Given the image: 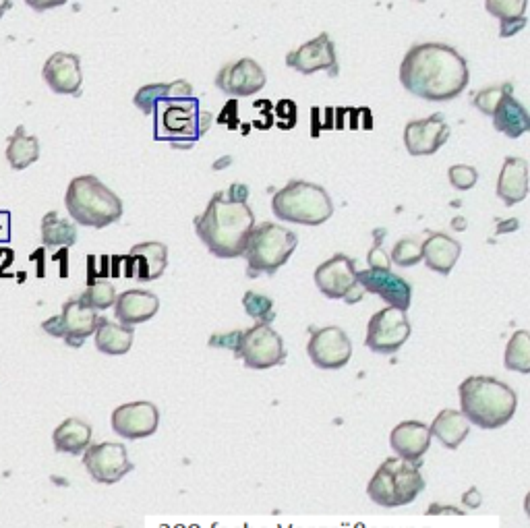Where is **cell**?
I'll use <instances>...</instances> for the list:
<instances>
[{"mask_svg":"<svg viewBox=\"0 0 530 528\" xmlns=\"http://www.w3.org/2000/svg\"><path fill=\"white\" fill-rule=\"evenodd\" d=\"M450 139L444 114H431L421 121H410L404 129V145L410 156H433Z\"/></svg>","mask_w":530,"mask_h":528,"instance_id":"17","label":"cell"},{"mask_svg":"<svg viewBox=\"0 0 530 528\" xmlns=\"http://www.w3.org/2000/svg\"><path fill=\"white\" fill-rule=\"evenodd\" d=\"M528 0H485V9L491 17L499 19V36L512 38L526 25Z\"/></svg>","mask_w":530,"mask_h":528,"instance_id":"30","label":"cell"},{"mask_svg":"<svg viewBox=\"0 0 530 528\" xmlns=\"http://www.w3.org/2000/svg\"><path fill=\"white\" fill-rule=\"evenodd\" d=\"M241 338H243V332H224V334H214L208 344L210 348H226V350H232L234 355H237V350L241 346Z\"/></svg>","mask_w":530,"mask_h":528,"instance_id":"41","label":"cell"},{"mask_svg":"<svg viewBox=\"0 0 530 528\" xmlns=\"http://www.w3.org/2000/svg\"><path fill=\"white\" fill-rule=\"evenodd\" d=\"M522 508H524V514L530 518V491H528V493H526V497H524Z\"/></svg>","mask_w":530,"mask_h":528,"instance_id":"47","label":"cell"},{"mask_svg":"<svg viewBox=\"0 0 530 528\" xmlns=\"http://www.w3.org/2000/svg\"><path fill=\"white\" fill-rule=\"evenodd\" d=\"M42 330L54 338H63V328H61V317H50L46 319L44 324H42Z\"/></svg>","mask_w":530,"mask_h":528,"instance_id":"44","label":"cell"},{"mask_svg":"<svg viewBox=\"0 0 530 528\" xmlns=\"http://www.w3.org/2000/svg\"><path fill=\"white\" fill-rule=\"evenodd\" d=\"M460 413L483 431H495L506 427L518 408L516 392L495 377L473 375L466 377L458 386Z\"/></svg>","mask_w":530,"mask_h":528,"instance_id":"3","label":"cell"},{"mask_svg":"<svg viewBox=\"0 0 530 528\" xmlns=\"http://www.w3.org/2000/svg\"><path fill=\"white\" fill-rule=\"evenodd\" d=\"M65 208L73 222L85 228H106L123 218V201L98 176L81 174L67 187Z\"/></svg>","mask_w":530,"mask_h":528,"instance_id":"4","label":"cell"},{"mask_svg":"<svg viewBox=\"0 0 530 528\" xmlns=\"http://www.w3.org/2000/svg\"><path fill=\"white\" fill-rule=\"evenodd\" d=\"M112 431L123 439H145L152 437L160 425V410L154 402L137 400L116 406L110 417Z\"/></svg>","mask_w":530,"mask_h":528,"instance_id":"14","label":"cell"},{"mask_svg":"<svg viewBox=\"0 0 530 528\" xmlns=\"http://www.w3.org/2000/svg\"><path fill=\"white\" fill-rule=\"evenodd\" d=\"M83 466L90 477L102 485L123 481L135 468V464L129 460L127 448L114 442L90 444V448L83 452Z\"/></svg>","mask_w":530,"mask_h":528,"instance_id":"12","label":"cell"},{"mask_svg":"<svg viewBox=\"0 0 530 528\" xmlns=\"http://www.w3.org/2000/svg\"><path fill=\"white\" fill-rule=\"evenodd\" d=\"M504 365L514 373H530V332L518 330L510 336L504 352Z\"/></svg>","mask_w":530,"mask_h":528,"instance_id":"33","label":"cell"},{"mask_svg":"<svg viewBox=\"0 0 530 528\" xmlns=\"http://www.w3.org/2000/svg\"><path fill=\"white\" fill-rule=\"evenodd\" d=\"M390 259H392L394 266H400V268L419 266V263L423 261V243L419 239H415V237L400 239L394 245Z\"/></svg>","mask_w":530,"mask_h":528,"instance_id":"37","label":"cell"},{"mask_svg":"<svg viewBox=\"0 0 530 528\" xmlns=\"http://www.w3.org/2000/svg\"><path fill=\"white\" fill-rule=\"evenodd\" d=\"M297 245L299 237L290 228L274 222L255 224L243 251L247 276H274L282 266H286V261L297 251Z\"/></svg>","mask_w":530,"mask_h":528,"instance_id":"6","label":"cell"},{"mask_svg":"<svg viewBox=\"0 0 530 528\" xmlns=\"http://www.w3.org/2000/svg\"><path fill=\"white\" fill-rule=\"evenodd\" d=\"M243 307L251 319H255V324H268L272 326V321L276 319L274 311V301L265 295H259L255 290H247Z\"/></svg>","mask_w":530,"mask_h":528,"instance_id":"35","label":"cell"},{"mask_svg":"<svg viewBox=\"0 0 530 528\" xmlns=\"http://www.w3.org/2000/svg\"><path fill=\"white\" fill-rule=\"evenodd\" d=\"M272 212L282 222L321 226L334 216L330 193L307 181H290L272 197Z\"/></svg>","mask_w":530,"mask_h":528,"instance_id":"7","label":"cell"},{"mask_svg":"<svg viewBox=\"0 0 530 528\" xmlns=\"http://www.w3.org/2000/svg\"><path fill=\"white\" fill-rule=\"evenodd\" d=\"M470 73L466 58L448 44H415L400 65V83L404 90L427 102H450L468 85Z\"/></svg>","mask_w":530,"mask_h":528,"instance_id":"1","label":"cell"},{"mask_svg":"<svg viewBox=\"0 0 530 528\" xmlns=\"http://www.w3.org/2000/svg\"><path fill=\"white\" fill-rule=\"evenodd\" d=\"M94 340H96V348L104 352V355L121 357V355H127V352L133 348L135 330L131 326L119 324V321H110L106 317H100Z\"/></svg>","mask_w":530,"mask_h":528,"instance_id":"28","label":"cell"},{"mask_svg":"<svg viewBox=\"0 0 530 528\" xmlns=\"http://www.w3.org/2000/svg\"><path fill=\"white\" fill-rule=\"evenodd\" d=\"M412 326L406 311L396 307H386L377 311L367 324L365 346L377 355H396L408 342Z\"/></svg>","mask_w":530,"mask_h":528,"instance_id":"11","label":"cell"},{"mask_svg":"<svg viewBox=\"0 0 530 528\" xmlns=\"http://www.w3.org/2000/svg\"><path fill=\"white\" fill-rule=\"evenodd\" d=\"M491 119L495 131L504 133L510 139H518L524 133H530V112L522 106V102L514 98V94L502 100Z\"/></svg>","mask_w":530,"mask_h":528,"instance_id":"29","label":"cell"},{"mask_svg":"<svg viewBox=\"0 0 530 528\" xmlns=\"http://www.w3.org/2000/svg\"><path fill=\"white\" fill-rule=\"evenodd\" d=\"M516 228H518V222H516V220H512L510 224H504V226H499V230H497V232H504V230L508 232V230H516Z\"/></svg>","mask_w":530,"mask_h":528,"instance_id":"48","label":"cell"},{"mask_svg":"<svg viewBox=\"0 0 530 528\" xmlns=\"http://www.w3.org/2000/svg\"><path fill=\"white\" fill-rule=\"evenodd\" d=\"M481 504H483V495L477 487H470L468 491L462 493V506L466 510H477V508H481Z\"/></svg>","mask_w":530,"mask_h":528,"instance_id":"42","label":"cell"},{"mask_svg":"<svg viewBox=\"0 0 530 528\" xmlns=\"http://www.w3.org/2000/svg\"><path fill=\"white\" fill-rule=\"evenodd\" d=\"M237 359L245 363L247 369L265 371L286 361V348L282 336L268 324H255L243 332L241 346L237 350Z\"/></svg>","mask_w":530,"mask_h":528,"instance_id":"10","label":"cell"},{"mask_svg":"<svg viewBox=\"0 0 530 528\" xmlns=\"http://www.w3.org/2000/svg\"><path fill=\"white\" fill-rule=\"evenodd\" d=\"M373 237H375V245H373V249L367 255L369 268H373V270H390L392 268V259L386 253V249H381V241H384V230H375Z\"/></svg>","mask_w":530,"mask_h":528,"instance_id":"40","label":"cell"},{"mask_svg":"<svg viewBox=\"0 0 530 528\" xmlns=\"http://www.w3.org/2000/svg\"><path fill=\"white\" fill-rule=\"evenodd\" d=\"M431 429L421 421H404L390 433V448L398 458L421 466L423 456L431 448Z\"/></svg>","mask_w":530,"mask_h":528,"instance_id":"20","label":"cell"},{"mask_svg":"<svg viewBox=\"0 0 530 528\" xmlns=\"http://www.w3.org/2000/svg\"><path fill=\"white\" fill-rule=\"evenodd\" d=\"M357 280L367 292L379 297L388 307H396L408 313L412 305V286L402 276L394 274L392 270L367 268L357 272Z\"/></svg>","mask_w":530,"mask_h":528,"instance_id":"18","label":"cell"},{"mask_svg":"<svg viewBox=\"0 0 530 528\" xmlns=\"http://www.w3.org/2000/svg\"><path fill=\"white\" fill-rule=\"evenodd\" d=\"M286 65L303 75H313L317 71H326L330 77H338L340 65L336 44L330 34H319L311 42L299 46L286 54Z\"/></svg>","mask_w":530,"mask_h":528,"instance_id":"15","label":"cell"},{"mask_svg":"<svg viewBox=\"0 0 530 528\" xmlns=\"http://www.w3.org/2000/svg\"><path fill=\"white\" fill-rule=\"evenodd\" d=\"M0 237H3V241H9V214L7 212L0 214Z\"/></svg>","mask_w":530,"mask_h":528,"instance_id":"46","label":"cell"},{"mask_svg":"<svg viewBox=\"0 0 530 528\" xmlns=\"http://www.w3.org/2000/svg\"><path fill=\"white\" fill-rule=\"evenodd\" d=\"M514 94V85L512 83H497L491 87H485V90L477 92V96L473 98V106L483 112L485 116H493L497 106L502 104V100L506 96Z\"/></svg>","mask_w":530,"mask_h":528,"instance_id":"36","label":"cell"},{"mask_svg":"<svg viewBox=\"0 0 530 528\" xmlns=\"http://www.w3.org/2000/svg\"><path fill=\"white\" fill-rule=\"evenodd\" d=\"M61 328H63V340L71 348H81L85 340L96 334L100 315L96 309L87 307L79 299H71L63 305L61 311Z\"/></svg>","mask_w":530,"mask_h":528,"instance_id":"21","label":"cell"},{"mask_svg":"<svg viewBox=\"0 0 530 528\" xmlns=\"http://www.w3.org/2000/svg\"><path fill=\"white\" fill-rule=\"evenodd\" d=\"M40 160V141L36 135H29L23 125L15 129L7 143V162L13 170H25Z\"/></svg>","mask_w":530,"mask_h":528,"instance_id":"31","label":"cell"},{"mask_svg":"<svg viewBox=\"0 0 530 528\" xmlns=\"http://www.w3.org/2000/svg\"><path fill=\"white\" fill-rule=\"evenodd\" d=\"M307 355L317 369L336 371L346 367L352 359V342L338 326L313 328L307 342Z\"/></svg>","mask_w":530,"mask_h":528,"instance_id":"13","label":"cell"},{"mask_svg":"<svg viewBox=\"0 0 530 528\" xmlns=\"http://www.w3.org/2000/svg\"><path fill=\"white\" fill-rule=\"evenodd\" d=\"M357 263L344 253H336L315 270V286L330 301H344L357 305L365 299L367 290L357 280Z\"/></svg>","mask_w":530,"mask_h":528,"instance_id":"9","label":"cell"},{"mask_svg":"<svg viewBox=\"0 0 530 528\" xmlns=\"http://www.w3.org/2000/svg\"><path fill=\"white\" fill-rule=\"evenodd\" d=\"M162 100H168V83H150L143 85L135 94L133 104L147 116H152Z\"/></svg>","mask_w":530,"mask_h":528,"instance_id":"38","label":"cell"},{"mask_svg":"<svg viewBox=\"0 0 530 528\" xmlns=\"http://www.w3.org/2000/svg\"><path fill=\"white\" fill-rule=\"evenodd\" d=\"M158 311H160V299L154 295V292L143 288L121 292L114 303L116 321L131 328L150 321L152 317H156Z\"/></svg>","mask_w":530,"mask_h":528,"instance_id":"22","label":"cell"},{"mask_svg":"<svg viewBox=\"0 0 530 528\" xmlns=\"http://www.w3.org/2000/svg\"><path fill=\"white\" fill-rule=\"evenodd\" d=\"M67 3H69V0H25V5L32 7L38 13H44V11H50V9H56V7H63Z\"/></svg>","mask_w":530,"mask_h":528,"instance_id":"43","label":"cell"},{"mask_svg":"<svg viewBox=\"0 0 530 528\" xmlns=\"http://www.w3.org/2000/svg\"><path fill=\"white\" fill-rule=\"evenodd\" d=\"M253 228L255 214L249 205V187L241 183L214 193L205 212L195 218L197 237L220 259L243 257Z\"/></svg>","mask_w":530,"mask_h":528,"instance_id":"2","label":"cell"},{"mask_svg":"<svg viewBox=\"0 0 530 528\" xmlns=\"http://www.w3.org/2000/svg\"><path fill=\"white\" fill-rule=\"evenodd\" d=\"M429 429L441 446L448 450H458L470 433V423L460 410L444 408L439 410V415L433 419Z\"/></svg>","mask_w":530,"mask_h":528,"instance_id":"27","label":"cell"},{"mask_svg":"<svg viewBox=\"0 0 530 528\" xmlns=\"http://www.w3.org/2000/svg\"><path fill=\"white\" fill-rule=\"evenodd\" d=\"M116 288L110 280H98V282H92L90 286L85 288L83 295L79 297L81 303H85L87 307H92L96 311H106L110 307H114L116 303Z\"/></svg>","mask_w":530,"mask_h":528,"instance_id":"34","label":"cell"},{"mask_svg":"<svg viewBox=\"0 0 530 528\" xmlns=\"http://www.w3.org/2000/svg\"><path fill=\"white\" fill-rule=\"evenodd\" d=\"M448 176H450V183L454 189L458 191H470L477 181H479V172L477 168L473 166H466V164H456L448 170Z\"/></svg>","mask_w":530,"mask_h":528,"instance_id":"39","label":"cell"},{"mask_svg":"<svg viewBox=\"0 0 530 528\" xmlns=\"http://www.w3.org/2000/svg\"><path fill=\"white\" fill-rule=\"evenodd\" d=\"M425 491V479L421 466L402 458H386L373 473L367 495L381 508H402L417 500Z\"/></svg>","mask_w":530,"mask_h":528,"instance_id":"5","label":"cell"},{"mask_svg":"<svg viewBox=\"0 0 530 528\" xmlns=\"http://www.w3.org/2000/svg\"><path fill=\"white\" fill-rule=\"evenodd\" d=\"M268 77L253 58H241V61L228 63L216 75V87L220 92L232 98H251L261 92Z\"/></svg>","mask_w":530,"mask_h":528,"instance_id":"16","label":"cell"},{"mask_svg":"<svg viewBox=\"0 0 530 528\" xmlns=\"http://www.w3.org/2000/svg\"><path fill=\"white\" fill-rule=\"evenodd\" d=\"M530 183H528V164L524 158L510 156L506 158L502 172L497 179V197L502 199L508 208L524 201L528 197Z\"/></svg>","mask_w":530,"mask_h":528,"instance_id":"25","label":"cell"},{"mask_svg":"<svg viewBox=\"0 0 530 528\" xmlns=\"http://www.w3.org/2000/svg\"><path fill=\"white\" fill-rule=\"evenodd\" d=\"M42 77L54 94L79 96L83 85L81 58L73 52H54L44 63Z\"/></svg>","mask_w":530,"mask_h":528,"instance_id":"19","label":"cell"},{"mask_svg":"<svg viewBox=\"0 0 530 528\" xmlns=\"http://www.w3.org/2000/svg\"><path fill=\"white\" fill-rule=\"evenodd\" d=\"M462 245L452 239L446 232H429V237L423 241V261L431 272L441 276H450L454 266L460 259Z\"/></svg>","mask_w":530,"mask_h":528,"instance_id":"24","label":"cell"},{"mask_svg":"<svg viewBox=\"0 0 530 528\" xmlns=\"http://www.w3.org/2000/svg\"><path fill=\"white\" fill-rule=\"evenodd\" d=\"M127 259L131 261L129 276L137 278L139 282H154L166 272L168 247L158 241L139 243L129 251Z\"/></svg>","mask_w":530,"mask_h":528,"instance_id":"23","label":"cell"},{"mask_svg":"<svg viewBox=\"0 0 530 528\" xmlns=\"http://www.w3.org/2000/svg\"><path fill=\"white\" fill-rule=\"evenodd\" d=\"M42 243L46 249H69L77 243V226L56 212H48L42 220Z\"/></svg>","mask_w":530,"mask_h":528,"instance_id":"32","label":"cell"},{"mask_svg":"<svg viewBox=\"0 0 530 528\" xmlns=\"http://www.w3.org/2000/svg\"><path fill=\"white\" fill-rule=\"evenodd\" d=\"M429 516H435V514H456V516H464V510L462 508H456V506H444V504H431L429 510H427Z\"/></svg>","mask_w":530,"mask_h":528,"instance_id":"45","label":"cell"},{"mask_svg":"<svg viewBox=\"0 0 530 528\" xmlns=\"http://www.w3.org/2000/svg\"><path fill=\"white\" fill-rule=\"evenodd\" d=\"M92 425L79 419V417H69L52 431V446L56 452L61 454H73L79 456L83 454L92 444Z\"/></svg>","mask_w":530,"mask_h":528,"instance_id":"26","label":"cell"},{"mask_svg":"<svg viewBox=\"0 0 530 528\" xmlns=\"http://www.w3.org/2000/svg\"><path fill=\"white\" fill-rule=\"evenodd\" d=\"M11 7V3H0V17L5 15V11Z\"/></svg>","mask_w":530,"mask_h":528,"instance_id":"49","label":"cell"},{"mask_svg":"<svg viewBox=\"0 0 530 528\" xmlns=\"http://www.w3.org/2000/svg\"><path fill=\"white\" fill-rule=\"evenodd\" d=\"M156 139L170 141L174 148H191V145L210 129L212 114L201 112L199 102L191 98L162 100L154 110Z\"/></svg>","mask_w":530,"mask_h":528,"instance_id":"8","label":"cell"}]
</instances>
